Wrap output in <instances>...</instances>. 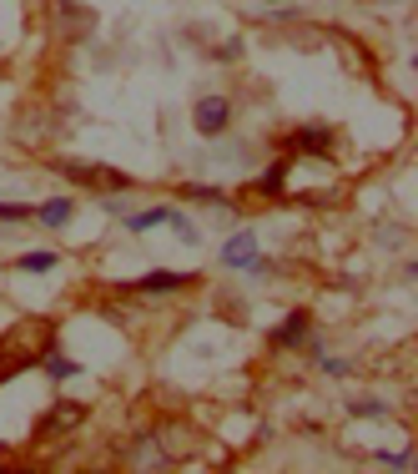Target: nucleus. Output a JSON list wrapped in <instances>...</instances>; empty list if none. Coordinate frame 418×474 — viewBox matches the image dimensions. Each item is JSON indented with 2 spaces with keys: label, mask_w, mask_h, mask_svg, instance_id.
Here are the masks:
<instances>
[{
  "label": "nucleus",
  "mask_w": 418,
  "mask_h": 474,
  "mask_svg": "<svg viewBox=\"0 0 418 474\" xmlns=\"http://www.w3.org/2000/svg\"><path fill=\"white\" fill-rule=\"evenodd\" d=\"M46 353H56V328L51 323H20L16 333H5V344H0V383H11L16 374L35 368Z\"/></svg>",
  "instance_id": "obj_1"
},
{
  "label": "nucleus",
  "mask_w": 418,
  "mask_h": 474,
  "mask_svg": "<svg viewBox=\"0 0 418 474\" xmlns=\"http://www.w3.org/2000/svg\"><path fill=\"white\" fill-rule=\"evenodd\" d=\"M76 187H96V192H131L137 182L126 172H116V167H101V162H66L61 167Z\"/></svg>",
  "instance_id": "obj_2"
},
{
  "label": "nucleus",
  "mask_w": 418,
  "mask_h": 474,
  "mask_svg": "<svg viewBox=\"0 0 418 474\" xmlns=\"http://www.w3.org/2000/svg\"><path fill=\"white\" fill-rule=\"evenodd\" d=\"M51 26H56L61 41H86L96 31V11L76 5V0H51Z\"/></svg>",
  "instance_id": "obj_3"
},
{
  "label": "nucleus",
  "mask_w": 418,
  "mask_h": 474,
  "mask_svg": "<svg viewBox=\"0 0 418 474\" xmlns=\"http://www.w3.org/2000/svg\"><path fill=\"white\" fill-rule=\"evenodd\" d=\"M192 127L201 137H222V131L233 127V101L227 96H201L197 107H192Z\"/></svg>",
  "instance_id": "obj_4"
},
{
  "label": "nucleus",
  "mask_w": 418,
  "mask_h": 474,
  "mask_svg": "<svg viewBox=\"0 0 418 474\" xmlns=\"http://www.w3.org/2000/svg\"><path fill=\"white\" fill-rule=\"evenodd\" d=\"M86 424V404H76V399H56L46 409V419H41V439H56V434H71V429Z\"/></svg>",
  "instance_id": "obj_5"
},
{
  "label": "nucleus",
  "mask_w": 418,
  "mask_h": 474,
  "mask_svg": "<svg viewBox=\"0 0 418 474\" xmlns=\"http://www.w3.org/2000/svg\"><path fill=\"white\" fill-rule=\"evenodd\" d=\"M338 146V131L333 127H297L293 131V152H303V157H327Z\"/></svg>",
  "instance_id": "obj_6"
},
{
  "label": "nucleus",
  "mask_w": 418,
  "mask_h": 474,
  "mask_svg": "<svg viewBox=\"0 0 418 474\" xmlns=\"http://www.w3.org/2000/svg\"><path fill=\"white\" fill-rule=\"evenodd\" d=\"M308 328H312V318L303 313V308H293V313L282 318L278 328L267 333V338H272L278 348H303V344H308Z\"/></svg>",
  "instance_id": "obj_7"
},
{
  "label": "nucleus",
  "mask_w": 418,
  "mask_h": 474,
  "mask_svg": "<svg viewBox=\"0 0 418 474\" xmlns=\"http://www.w3.org/2000/svg\"><path fill=\"white\" fill-rule=\"evenodd\" d=\"M197 283V273H171V268H156L146 273L137 283V293H152V298H162V293H177V288H192Z\"/></svg>",
  "instance_id": "obj_8"
},
{
  "label": "nucleus",
  "mask_w": 418,
  "mask_h": 474,
  "mask_svg": "<svg viewBox=\"0 0 418 474\" xmlns=\"http://www.w3.org/2000/svg\"><path fill=\"white\" fill-rule=\"evenodd\" d=\"M252 257H257V233H252V227L227 237V248H222V263H227V268H248Z\"/></svg>",
  "instance_id": "obj_9"
},
{
  "label": "nucleus",
  "mask_w": 418,
  "mask_h": 474,
  "mask_svg": "<svg viewBox=\"0 0 418 474\" xmlns=\"http://www.w3.org/2000/svg\"><path fill=\"white\" fill-rule=\"evenodd\" d=\"M288 172H293L288 162H272V167L257 177V192H263V197H282V192H288Z\"/></svg>",
  "instance_id": "obj_10"
},
{
  "label": "nucleus",
  "mask_w": 418,
  "mask_h": 474,
  "mask_svg": "<svg viewBox=\"0 0 418 474\" xmlns=\"http://www.w3.org/2000/svg\"><path fill=\"white\" fill-rule=\"evenodd\" d=\"M71 212H76V207H71V197H51V202L35 207V217L46 222V227H66V222H71Z\"/></svg>",
  "instance_id": "obj_11"
},
{
  "label": "nucleus",
  "mask_w": 418,
  "mask_h": 474,
  "mask_svg": "<svg viewBox=\"0 0 418 474\" xmlns=\"http://www.w3.org/2000/svg\"><path fill=\"white\" fill-rule=\"evenodd\" d=\"M122 222H126V233H152V227L167 222V207H146V212H131V217H122Z\"/></svg>",
  "instance_id": "obj_12"
},
{
  "label": "nucleus",
  "mask_w": 418,
  "mask_h": 474,
  "mask_svg": "<svg viewBox=\"0 0 418 474\" xmlns=\"http://www.w3.org/2000/svg\"><path fill=\"white\" fill-rule=\"evenodd\" d=\"M186 197H192V202H212V207H227V192L222 187H212V182H186Z\"/></svg>",
  "instance_id": "obj_13"
},
{
  "label": "nucleus",
  "mask_w": 418,
  "mask_h": 474,
  "mask_svg": "<svg viewBox=\"0 0 418 474\" xmlns=\"http://www.w3.org/2000/svg\"><path fill=\"white\" fill-rule=\"evenodd\" d=\"M16 268L20 273H51V268H61V253H51V248H46V253H26Z\"/></svg>",
  "instance_id": "obj_14"
},
{
  "label": "nucleus",
  "mask_w": 418,
  "mask_h": 474,
  "mask_svg": "<svg viewBox=\"0 0 418 474\" xmlns=\"http://www.w3.org/2000/svg\"><path fill=\"white\" fill-rule=\"evenodd\" d=\"M41 364H46V379H56V383H66V379H71V374H81V368L71 364V359H56V353H46Z\"/></svg>",
  "instance_id": "obj_15"
},
{
  "label": "nucleus",
  "mask_w": 418,
  "mask_h": 474,
  "mask_svg": "<svg viewBox=\"0 0 418 474\" xmlns=\"http://www.w3.org/2000/svg\"><path fill=\"white\" fill-rule=\"evenodd\" d=\"M167 227L182 237V242H197V227H192V222H186V212H177V207H167Z\"/></svg>",
  "instance_id": "obj_16"
},
{
  "label": "nucleus",
  "mask_w": 418,
  "mask_h": 474,
  "mask_svg": "<svg viewBox=\"0 0 418 474\" xmlns=\"http://www.w3.org/2000/svg\"><path fill=\"white\" fill-rule=\"evenodd\" d=\"M378 464H383V470H414V449H408V454H393V449H378Z\"/></svg>",
  "instance_id": "obj_17"
},
{
  "label": "nucleus",
  "mask_w": 418,
  "mask_h": 474,
  "mask_svg": "<svg viewBox=\"0 0 418 474\" xmlns=\"http://www.w3.org/2000/svg\"><path fill=\"white\" fill-rule=\"evenodd\" d=\"M353 414H358V419H388V404H383V399H358Z\"/></svg>",
  "instance_id": "obj_18"
},
{
  "label": "nucleus",
  "mask_w": 418,
  "mask_h": 474,
  "mask_svg": "<svg viewBox=\"0 0 418 474\" xmlns=\"http://www.w3.org/2000/svg\"><path fill=\"white\" fill-rule=\"evenodd\" d=\"M26 217H35V207H26V202H0V222H26Z\"/></svg>",
  "instance_id": "obj_19"
},
{
  "label": "nucleus",
  "mask_w": 418,
  "mask_h": 474,
  "mask_svg": "<svg viewBox=\"0 0 418 474\" xmlns=\"http://www.w3.org/2000/svg\"><path fill=\"white\" fill-rule=\"evenodd\" d=\"M242 56V36H233V41H222L217 51H212V61H237Z\"/></svg>",
  "instance_id": "obj_20"
},
{
  "label": "nucleus",
  "mask_w": 418,
  "mask_h": 474,
  "mask_svg": "<svg viewBox=\"0 0 418 474\" xmlns=\"http://www.w3.org/2000/svg\"><path fill=\"white\" fill-rule=\"evenodd\" d=\"M323 374H333V379H348V359H323Z\"/></svg>",
  "instance_id": "obj_21"
}]
</instances>
